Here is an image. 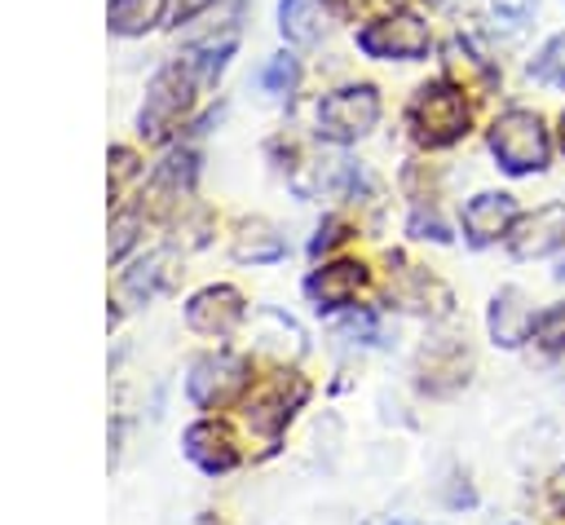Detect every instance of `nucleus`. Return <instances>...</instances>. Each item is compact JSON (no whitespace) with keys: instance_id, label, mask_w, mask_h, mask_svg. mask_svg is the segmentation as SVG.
<instances>
[{"instance_id":"nucleus-12","label":"nucleus","mask_w":565,"mask_h":525,"mask_svg":"<svg viewBox=\"0 0 565 525\" xmlns=\"http://www.w3.org/2000/svg\"><path fill=\"white\" fill-rule=\"evenodd\" d=\"M305 401V388H296L291 397H287V379H278V384H269V388H260L252 401H247V428L252 432H260L269 446L282 437V428H287V419H291V410Z\"/></svg>"},{"instance_id":"nucleus-13","label":"nucleus","mask_w":565,"mask_h":525,"mask_svg":"<svg viewBox=\"0 0 565 525\" xmlns=\"http://www.w3.org/2000/svg\"><path fill=\"white\" fill-rule=\"evenodd\" d=\"M534 318L539 313L525 304V296L516 287H503L494 296V304H490V335H494V344H503V349L525 344L530 331H534Z\"/></svg>"},{"instance_id":"nucleus-19","label":"nucleus","mask_w":565,"mask_h":525,"mask_svg":"<svg viewBox=\"0 0 565 525\" xmlns=\"http://www.w3.org/2000/svg\"><path fill=\"white\" fill-rule=\"evenodd\" d=\"M163 265H168V251H150L146 260H137V265L124 274V291H128L132 300H146V296H154Z\"/></svg>"},{"instance_id":"nucleus-17","label":"nucleus","mask_w":565,"mask_h":525,"mask_svg":"<svg viewBox=\"0 0 565 525\" xmlns=\"http://www.w3.org/2000/svg\"><path fill=\"white\" fill-rule=\"evenodd\" d=\"M163 18V0H110L106 22L115 35H146Z\"/></svg>"},{"instance_id":"nucleus-3","label":"nucleus","mask_w":565,"mask_h":525,"mask_svg":"<svg viewBox=\"0 0 565 525\" xmlns=\"http://www.w3.org/2000/svg\"><path fill=\"white\" fill-rule=\"evenodd\" d=\"M194 88H199V79H194V71H190L185 62L163 66V71L150 79V88H146V101H141V110H137V132L150 137V141L168 137V132L177 128V119L194 106Z\"/></svg>"},{"instance_id":"nucleus-16","label":"nucleus","mask_w":565,"mask_h":525,"mask_svg":"<svg viewBox=\"0 0 565 525\" xmlns=\"http://www.w3.org/2000/svg\"><path fill=\"white\" fill-rule=\"evenodd\" d=\"M278 31L287 44H318L322 9L313 0H278Z\"/></svg>"},{"instance_id":"nucleus-29","label":"nucleus","mask_w":565,"mask_h":525,"mask_svg":"<svg viewBox=\"0 0 565 525\" xmlns=\"http://www.w3.org/2000/svg\"><path fill=\"white\" fill-rule=\"evenodd\" d=\"M547 494H552V507L565 516V468H561V472L547 481Z\"/></svg>"},{"instance_id":"nucleus-10","label":"nucleus","mask_w":565,"mask_h":525,"mask_svg":"<svg viewBox=\"0 0 565 525\" xmlns=\"http://www.w3.org/2000/svg\"><path fill=\"white\" fill-rule=\"evenodd\" d=\"M446 79H450L455 88L472 93V97H486V93H494V84H499V66H494L486 53H477L472 40L455 35V40H446Z\"/></svg>"},{"instance_id":"nucleus-4","label":"nucleus","mask_w":565,"mask_h":525,"mask_svg":"<svg viewBox=\"0 0 565 525\" xmlns=\"http://www.w3.org/2000/svg\"><path fill=\"white\" fill-rule=\"evenodd\" d=\"M375 119H380V93L371 84H344L318 101V137L335 146L362 141L375 128Z\"/></svg>"},{"instance_id":"nucleus-5","label":"nucleus","mask_w":565,"mask_h":525,"mask_svg":"<svg viewBox=\"0 0 565 525\" xmlns=\"http://www.w3.org/2000/svg\"><path fill=\"white\" fill-rule=\"evenodd\" d=\"M428 44H433V31L415 13H388L358 31V49L380 62H419L428 53Z\"/></svg>"},{"instance_id":"nucleus-11","label":"nucleus","mask_w":565,"mask_h":525,"mask_svg":"<svg viewBox=\"0 0 565 525\" xmlns=\"http://www.w3.org/2000/svg\"><path fill=\"white\" fill-rule=\"evenodd\" d=\"M362 287H366V269H362L358 260H331V265L313 269L309 282H305V291H309V300H313L318 309H340V304H349Z\"/></svg>"},{"instance_id":"nucleus-24","label":"nucleus","mask_w":565,"mask_h":525,"mask_svg":"<svg viewBox=\"0 0 565 525\" xmlns=\"http://www.w3.org/2000/svg\"><path fill=\"white\" fill-rule=\"evenodd\" d=\"M110 260H119L128 247H132V238H137V216L132 212H124V216H115V225H110Z\"/></svg>"},{"instance_id":"nucleus-2","label":"nucleus","mask_w":565,"mask_h":525,"mask_svg":"<svg viewBox=\"0 0 565 525\" xmlns=\"http://www.w3.org/2000/svg\"><path fill=\"white\" fill-rule=\"evenodd\" d=\"M490 154L499 159L503 172L512 176H525V172H543L547 168V128L534 110H503L494 124H490Z\"/></svg>"},{"instance_id":"nucleus-1","label":"nucleus","mask_w":565,"mask_h":525,"mask_svg":"<svg viewBox=\"0 0 565 525\" xmlns=\"http://www.w3.org/2000/svg\"><path fill=\"white\" fill-rule=\"evenodd\" d=\"M406 124H411V137L428 150H441L450 141H459L468 132V101H463V88H455L450 79H433V84H419L411 106H406Z\"/></svg>"},{"instance_id":"nucleus-18","label":"nucleus","mask_w":565,"mask_h":525,"mask_svg":"<svg viewBox=\"0 0 565 525\" xmlns=\"http://www.w3.org/2000/svg\"><path fill=\"white\" fill-rule=\"evenodd\" d=\"M530 75H534L539 84H552V88H561V93H565V31H561V35H552V40L534 53Z\"/></svg>"},{"instance_id":"nucleus-28","label":"nucleus","mask_w":565,"mask_h":525,"mask_svg":"<svg viewBox=\"0 0 565 525\" xmlns=\"http://www.w3.org/2000/svg\"><path fill=\"white\" fill-rule=\"evenodd\" d=\"M340 238H344V234H340V221H327V225L318 229V238H313V247H309V251L318 256V251H327V247H331V243H340Z\"/></svg>"},{"instance_id":"nucleus-14","label":"nucleus","mask_w":565,"mask_h":525,"mask_svg":"<svg viewBox=\"0 0 565 525\" xmlns=\"http://www.w3.org/2000/svg\"><path fill=\"white\" fill-rule=\"evenodd\" d=\"M181 446H185L190 463H199L203 472H230L238 463V450H234V441H230V432L221 424H194V428H185V441Z\"/></svg>"},{"instance_id":"nucleus-25","label":"nucleus","mask_w":565,"mask_h":525,"mask_svg":"<svg viewBox=\"0 0 565 525\" xmlns=\"http://www.w3.org/2000/svg\"><path fill=\"white\" fill-rule=\"evenodd\" d=\"M110 159H115V172H110V194H119V185L137 172V154L132 150H124V146H115L110 150Z\"/></svg>"},{"instance_id":"nucleus-21","label":"nucleus","mask_w":565,"mask_h":525,"mask_svg":"<svg viewBox=\"0 0 565 525\" xmlns=\"http://www.w3.org/2000/svg\"><path fill=\"white\" fill-rule=\"evenodd\" d=\"M190 181H194V154H190V150H172V154L159 163V172H154V185L168 190L172 199H177Z\"/></svg>"},{"instance_id":"nucleus-20","label":"nucleus","mask_w":565,"mask_h":525,"mask_svg":"<svg viewBox=\"0 0 565 525\" xmlns=\"http://www.w3.org/2000/svg\"><path fill=\"white\" fill-rule=\"evenodd\" d=\"M296 79H300V66H296L291 53H278V57H269V62L260 66V88H265L269 97H287V93L296 88Z\"/></svg>"},{"instance_id":"nucleus-30","label":"nucleus","mask_w":565,"mask_h":525,"mask_svg":"<svg viewBox=\"0 0 565 525\" xmlns=\"http://www.w3.org/2000/svg\"><path fill=\"white\" fill-rule=\"evenodd\" d=\"M366 525H397V521H388V516H375V521H366Z\"/></svg>"},{"instance_id":"nucleus-8","label":"nucleus","mask_w":565,"mask_h":525,"mask_svg":"<svg viewBox=\"0 0 565 525\" xmlns=\"http://www.w3.org/2000/svg\"><path fill=\"white\" fill-rule=\"evenodd\" d=\"M512 225H516V199L503 194V190H486V194H472L463 203V234L477 247L503 238Z\"/></svg>"},{"instance_id":"nucleus-6","label":"nucleus","mask_w":565,"mask_h":525,"mask_svg":"<svg viewBox=\"0 0 565 525\" xmlns=\"http://www.w3.org/2000/svg\"><path fill=\"white\" fill-rule=\"evenodd\" d=\"M556 247H565V203H543L508 229V251L516 260H539Z\"/></svg>"},{"instance_id":"nucleus-26","label":"nucleus","mask_w":565,"mask_h":525,"mask_svg":"<svg viewBox=\"0 0 565 525\" xmlns=\"http://www.w3.org/2000/svg\"><path fill=\"white\" fill-rule=\"evenodd\" d=\"M411 229H415V238H433V243H446V238H450L437 216H419V212L411 216Z\"/></svg>"},{"instance_id":"nucleus-9","label":"nucleus","mask_w":565,"mask_h":525,"mask_svg":"<svg viewBox=\"0 0 565 525\" xmlns=\"http://www.w3.org/2000/svg\"><path fill=\"white\" fill-rule=\"evenodd\" d=\"M243 313H247V304H243V296L234 287H203L185 304V322L194 331H203V335H230L243 322Z\"/></svg>"},{"instance_id":"nucleus-23","label":"nucleus","mask_w":565,"mask_h":525,"mask_svg":"<svg viewBox=\"0 0 565 525\" xmlns=\"http://www.w3.org/2000/svg\"><path fill=\"white\" fill-rule=\"evenodd\" d=\"M340 335H353L358 344H375L380 340V322H375V313H349L340 322Z\"/></svg>"},{"instance_id":"nucleus-15","label":"nucleus","mask_w":565,"mask_h":525,"mask_svg":"<svg viewBox=\"0 0 565 525\" xmlns=\"http://www.w3.org/2000/svg\"><path fill=\"white\" fill-rule=\"evenodd\" d=\"M287 251V243H282V234L269 225V221H243L238 225V234H234V260H252V265H269V260H278Z\"/></svg>"},{"instance_id":"nucleus-31","label":"nucleus","mask_w":565,"mask_h":525,"mask_svg":"<svg viewBox=\"0 0 565 525\" xmlns=\"http://www.w3.org/2000/svg\"><path fill=\"white\" fill-rule=\"evenodd\" d=\"M561 146H565V115H561Z\"/></svg>"},{"instance_id":"nucleus-27","label":"nucleus","mask_w":565,"mask_h":525,"mask_svg":"<svg viewBox=\"0 0 565 525\" xmlns=\"http://www.w3.org/2000/svg\"><path fill=\"white\" fill-rule=\"evenodd\" d=\"M490 4V13H499V18H508V22H521V18H530V9H534V0H486Z\"/></svg>"},{"instance_id":"nucleus-22","label":"nucleus","mask_w":565,"mask_h":525,"mask_svg":"<svg viewBox=\"0 0 565 525\" xmlns=\"http://www.w3.org/2000/svg\"><path fill=\"white\" fill-rule=\"evenodd\" d=\"M534 340L543 344V349H565V300L561 304H552V309H543L539 318H534Z\"/></svg>"},{"instance_id":"nucleus-7","label":"nucleus","mask_w":565,"mask_h":525,"mask_svg":"<svg viewBox=\"0 0 565 525\" xmlns=\"http://www.w3.org/2000/svg\"><path fill=\"white\" fill-rule=\"evenodd\" d=\"M247 384V362L243 357H230V353H207L194 362L190 371V397L199 406H225L238 388Z\"/></svg>"}]
</instances>
